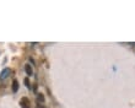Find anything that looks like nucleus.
<instances>
[{
    "instance_id": "5",
    "label": "nucleus",
    "mask_w": 135,
    "mask_h": 108,
    "mask_svg": "<svg viewBox=\"0 0 135 108\" xmlns=\"http://www.w3.org/2000/svg\"><path fill=\"white\" fill-rule=\"evenodd\" d=\"M37 99H38V102L43 103V102H44V96H43L42 93H38V96H37Z\"/></svg>"
},
{
    "instance_id": "7",
    "label": "nucleus",
    "mask_w": 135,
    "mask_h": 108,
    "mask_svg": "<svg viewBox=\"0 0 135 108\" xmlns=\"http://www.w3.org/2000/svg\"><path fill=\"white\" fill-rule=\"evenodd\" d=\"M37 108H44V107H43V104H37Z\"/></svg>"
},
{
    "instance_id": "3",
    "label": "nucleus",
    "mask_w": 135,
    "mask_h": 108,
    "mask_svg": "<svg viewBox=\"0 0 135 108\" xmlns=\"http://www.w3.org/2000/svg\"><path fill=\"white\" fill-rule=\"evenodd\" d=\"M25 71H26V74H27V75H28V76H31V75H32V67H31L30 64H26L25 65Z\"/></svg>"
},
{
    "instance_id": "6",
    "label": "nucleus",
    "mask_w": 135,
    "mask_h": 108,
    "mask_svg": "<svg viewBox=\"0 0 135 108\" xmlns=\"http://www.w3.org/2000/svg\"><path fill=\"white\" fill-rule=\"evenodd\" d=\"M25 85L27 88H31V82H30V79L28 77H26L25 79Z\"/></svg>"
},
{
    "instance_id": "2",
    "label": "nucleus",
    "mask_w": 135,
    "mask_h": 108,
    "mask_svg": "<svg viewBox=\"0 0 135 108\" xmlns=\"http://www.w3.org/2000/svg\"><path fill=\"white\" fill-rule=\"evenodd\" d=\"M10 69H7V68H6V69H4V70H3V71L0 72V80H4V79H6V77L9 76V74H10Z\"/></svg>"
},
{
    "instance_id": "1",
    "label": "nucleus",
    "mask_w": 135,
    "mask_h": 108,
    "mask_svg": "<svg viewBox=\"0 0 135 108\" xmlns=\"http://www.w3.org/2000/svg\"><path fill=\"white\" fill-rule=\"evenodd\" d=\"M20 106L21 108H31V102L27 97H22L20 101Z\"/></svg>"
},
{
    "instance_id": "4",
    "label": "nucleus",
    "mask_w": 135,
    "mask_h": 108,
    "mask_svg": "<svg viewBox=\"0 0 135 108\" xmlns=\"http://www.w3.org/2000/svg\"><path fill=\"white\" fill-rule=\"evenodd\" d=\"M19 91V81L14 80L12 81V92H17Z\"/></svg>"
}]
</instances>
